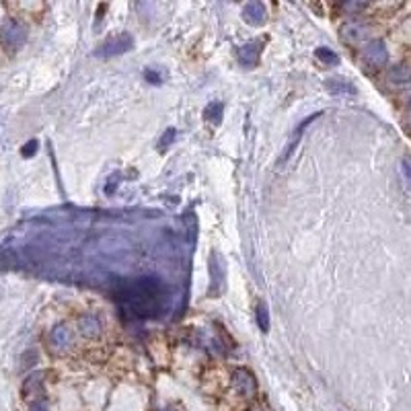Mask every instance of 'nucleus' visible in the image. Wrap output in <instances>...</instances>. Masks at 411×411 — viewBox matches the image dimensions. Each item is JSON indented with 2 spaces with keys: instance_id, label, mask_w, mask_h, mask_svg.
Returning a JSON list of instances; mask_svg holds the SVG:
<instances>
[{
  "instance_id": "obj_1",
  "label": "nucleus",
  "mask_w": 411,
  "mask_h": 411,
  "mask_svg": "<svg viewBox=\"0 0 411 411\" xmlns=\"http://www.w3.org/2000/svg\"><path fill=\"white\" fill-rule=\"evenodd\" d=\"M119 305L126 313L138 319H150L165 311L169 303V288L156 276H140L119 284Z\"/></svg>"
},
{
  "instance_id": "obj_2",
  "label": "nucleus",
  "mask_w": 411,
  "mask_h": 411,
  "mask_svg": "<svg viewBox=\"0 0 411 411\" xmlns=\"http://www.w3.org/2000/svg\"><path fill=\"white\" fill-rule=\"evenodd\" d=\"M27 33H29V31H27V25H23V23L16 21V19H8V21H4L2 27H0V43H2L4 49L16 51V49H21V47L25 45Z\"/></svg>"
},
{
  "instance_id": "obj_3",
  "label": "nucleus",
  "mask_w": 411,
  "mask_h": 411,
  "mask_svg": "<svg viewBox=\"0 0 411 411\" xmlns=\"http://www.w3.org/2000/svg\"><path fill=\"white\" fill-rule=\"evenodd\" d=\"M134 47V37L130 33H119L115 37H109L107 41H103L95 56L99 58H113V56H119V54H126Z\"/></svg>"
},
{
  "instance_id": "obj_4",
  "label": "nucleus",
  "mask_w": 411,
  "mask_h": 411,
  "mask_svg": "<svg viewBox=\"0 0 411 411\" xmlns=\"http://www.w3.org/2000/svg\"><path fill=\"white\" fill-rule=\"evenodd\" d=\"M389 60V51H387V45L383 39H373L371 43H366L364 47V62L373 68H379V66H385Z\"/></svg>"
},
{
  "instance_id": "obj_5",
  "label": "nucleus",
  "mask_w": 411,
  "mask_h": 411,
  "mask_svg": "<svg viewBox=\"0 0 411 411\" xmlns=\"http://www.w3.org/2000/svg\"><path fill=\"white\" fill-rule=\"evenodd\" d=\"M233 387L241 397H253L257 391V383L255 377L247 371V368H237L233 373Z\"/></svg>"
},
{
  "instance_id": "obj_6",
  "label": "nucleus",
  "mask_w": 411,
  "mask_h": 411,
  "mask_svg": "<svg viewBox=\"0 0 411 411\" xmlns=\"http://www.w3.org/2000/svg\"><path fill=\"white\" fill-rule=\"evenodd\" d=\"M43 383H45V373H33L25 379L23 383V397L31 403L45 399L43 397Z\"/></svg>"
},
{
  "instance_id": "obj_7",
  "label": "nucleus",
  "mask_w": 411,
  "mask_h": 411,
  "mask_svg": "<svg viewBox=\"0 0 411 411\" xmlns=\"http://www.w3.org/2000/svg\"><path fill=\"white\" fill-rule=\"evenodd\" d=\"M78 331H80V336L93 340V338H99V336H101L103 323H101V319H99L97 315L86 313V315H82V317L78 319Z\"/></svg>"
},
{
  "instance_id": "obj_8",
  "label": "nucleus",
  "mask_w": 411,
  "mask_h": 411,
  "mask_svg": "<svg viewBox=\"0 0 411 411\" xmlns=\"http://www.w3.org/2000/svg\"><path fill=\"white\" fill-rule=\"evenodd\" d=\"M243 19L245 23L249 25H263L266 19H268V10H266V4L263 2H249L243 6Z\"/></svg>"
},
{
  "instance_id": "obj_9",
  "label": "nucleus",
  "mask_w": 411,
  "mask_h": 411,
  "mask_svg": "<svg viewBox=\"0 0 411 411\" xmlns=\"http://www.w3.org/2000/svg\"><path fill=\"white\" fill-rule=\"evenodd\" d=\"M368 33V27L362 25V23H356V21H350L346 25H342L340 29V35L346 43H356V41H362Z\"/></svg>"
},
{
  "instance_id": "obj_10",
  "label": "nucleus",
  "mask_w": 411,
  "mask_h": 411,
  "mask_svg": "<svg viewBox=\"0 0 411 411\" xmlns=\"http://www.w3.org/2000/svg\"><path fill=\"white\" fill-rule=\"evenodd\" d=\"M261 47H263L261 41H249V43L241 45L239 47V62L245 64V66H255L259 62Z\"/></svg>"
},
{
  "instance_id": "obj_11",
  "label": "nucleus",
  "mask_w": 411,
  "mask_h": 411,
  "mask_svg": "<svg viewBox=\"0 0 411 411\" xmlns=\"http://www.w3.org/2000/svg\"><path fill=\"white\" fill-rule=\"evenodd\" d=\"M49 342H51V346H56L58 350L68 348V346L72 344V331H70V327H68L66 323H58V325L51 329V333H49Z\"/></svg>"
},
{
  "instance_id": "obj_12",
  "label": "nucleus",
  "mask_w": 411,
  "mask_h": 411,
  "mask_svg": "<svg viewBox=\"0 0 411 411\" xmlns=\"http://www.w3.org/2000/svg\"><path fill=\"white\" fill-rule=\"evenodd\" d=\"M389 82L391 84H397V86H403V84H410L411 82V66L408 64H397L389 70Z\"/></svg>"
},
{
  "instance_id": "obj_13",
  "label": "nucleus",
  "mask_w": 411,
  "mask_h": 411,
  "mask_svg": "<svg viewBox=\"0 0 411 411\" xmlns=\"http://www.w3.org/2000/svg\"><path fill=\"white\" fill-rule=\"evenodd\" d=\"M325 89L331 93V95H354L356 93V86L348 80H340V78H327L325 80Z\"/></svg>"
},
{
  "instance_id": "obj_14",
  "label": "nucleus",
  "mask_w": 411,
  "mask_h": 411,
  "mask_svg": "<svg viewBox=\"0 0 411 411\" xmlns=\"http://www.w3.org/2000/svg\"><path fill=\"white\" fill-rule=\"evenodd\" d=\"M222 113H224V105H222L220 101H212V103H208L206 109H204V117H206L208 121L216 124V126L222 121Z\"/></svg>"
},
{
  "instance_id": "obj_15",
  "label": "nucleus",
  "mask_w": 411,
  "mask_h": 411,
  "mask_svg": "<svg viewBox=\"0 0 411 411\" xmlns=\"http://www.w3.org/2000/svg\"><path fill=\"white\" fill-rule=\"evenodd\" d=\"M255 319H257V325L263 333L270 331V313H268V307L263 303H257L255 307Z\"/></svg>"
},
{
  "instance_id": "obj_16",
  "label": "nucleus",
  "mask_w": 411,
  "mask_h": 411,
  "mask_svg": "<svg viewBox=\"0 0 411 411\" xmlns=\"http://www.w3.org/2000/svg\"><path fill=\"white\" fill-rule=\"evenodd\" d=\"M317 58L321 60V62H325V64H340V56L333 51V49H329V47H317Z\"/></svg>"
},
{
  "instance_id": "obj_17",
  "label": "nucleus",
  "mask_w": 411,
  "mask_h": 411,
  "mask_svg": "<svg viewBox=\"0 0 411 411\" xmlns=\"http://www.w3.org/2000/svg\"><path fill=\"white\" fill-rule=\"evenodd\" d=\"M37 148H39V142H37V140H29V142L21 148V154H23L25 158H29V156H33V154L37 152Z\"/></svg>"
},
{
  "instance_id": "obj_18",
  "label": "nucleus",
  "mask_w": 411,
  "mask_h": 411,
  "mask_svg": "<svg viewBox=\"0 0 411 411\" xmlns=\"http://www.w3.org/2000/svg\"><path fill=\"white\" fill-rule=\"evenodd\" d=\"M175 136H177V134H175V130H173V128H169V130L165 132V136L161 138V142H158V148H161V150H165L169 144H173Z\"/></svg>"
},
{
  "instance_id": "obj_19",
  "label": "nucleus",
  "mask_w": 411,
  "mask_h": 411,
  "mask_svg": "<svg viewBox=\"0 0 411 411\" xmlns=\"http://www.w3.org/2000/svg\"><path fill=\"white\" fill-rule=\"evenodd\" d=\"M342 8H344L346 12H358V10H364L366 4H364V2H344Z\"/></svg>"
},
{
  "instance_id": "obj_20",
  "label": "nucleus",
  "mask_w": 411,
  "mask_h": 411,
  "mask_svg": "<svg viewBox=\"0 0 411 411\" xmlns=\"http://www.w3.org/2000/svg\"><path fill=\"white\" fill-rule=\"evenodd\" d=\"M144 76H146V80H150V82H154V84H161V82H163V78H161V74H158L156 70H146Z\"/></svg>"
},
{
  "instance_id": "obj_21",
  "label": "nucleus",
  "mask_w": 411,
  "mask_h": 411,
  "mask_svg": "<svg viewBox=\"0 0 411 411\" xmlns=\"http://www.w3.org/2000/svg\"><path fill=\"white\" fill-rule=\"evenodd\" d=\"M255 411H268V410H255Z\"/></svg>"
},
{
  "instance_id": "obj_22",
  "label": "nucleus",
  "mask_w": 411,
  "mask_h": 411,
  "mask_svg": "<svg viewBox=\"0 0 411 411\" xmlns=\"http://www.w3.org/2000/svg\"><path fill=\"white\" fill-rule=\"evenodd\" d=\"M410 117H411V109H410Z\"/></svg>"
}]
</instances>
